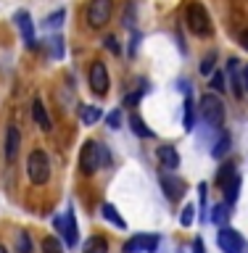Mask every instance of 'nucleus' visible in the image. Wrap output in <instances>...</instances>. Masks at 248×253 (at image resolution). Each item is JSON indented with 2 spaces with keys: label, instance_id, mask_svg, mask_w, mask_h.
<instances>
[{
  "label": "nucleus",
  "instance_id": "obj_23",
  "mask_svg": "<svg viewBox=\"0 0 248 253\" xmlns=\"http://www.w3.org/2000/svg\"><path fill=\"white\" fill-rule=\"evenodd\" d=\"M130 126H132V132L138 134V137H153V129H148L146 122H143L138 114H132V116H130Z\"/></svg>",
  "mask_w": 248,
  "mask_h": 253
},
{
  "label": "nucleus",
  "instance_id": "obj_26",
  "mask_svg": "<svg viewBox=\"0 0 248 253\" xmlns=\"http://www.w3.org/2000/svg\"><path fill=\"white\" fill-rule=\"evenodd\" d=\"M48 47H50V55H53V58H63V40H61L58 35L48 40Z\"/></svg>",
  "mask_w": 248,
  "mask_h": 253
},
{
  "label": "nucleus",
  "instance_id": "obj_21",
  "mask_svg": "<svg viewBox=\"0 0 248 253\" xmlns=\"http://www.w3.org/2000/svg\"><path fill=\"white\" fill-rule=\"evenodd\" d=\"M182 126H185V132L196 129V106H193V100H190V95L185 100V111H182Z\"/></svg>",
  "mask_w": 248,
  "mask_h": 253
},
{
  "label": "nucleus",
  "instance_id": "obj_5",
  "mask_svg": "<svg viewBox=\"0 0 248 253\" xmlns=\"http://www.w3.org/2000/svg\"><path fill=\"white\" fill-rule=\"evenodd\" d=\"M111 13H114V0H90L87 3V27L90 29H103L111 21Z\"/></svg>",
  "mask_w": 248,
  "mask_h": 253
},
{
  "label": "nucleus",
  "instance_id": "obj_31",
  "mask_svg": "<svg viewBox=\"0 0 248 253\" xmlns=\"http://www.w3.org/2000/svg\"><path fill=\"white\" fill-rule=\"evenodd\" d=\"M106 124L111 126V129H119V126H122V111H111V114L106 116Z\"/></svg>",
  "mask_w": 248,
  "mask_h": 253
},
{
  "label": "nucleus",
  "instance_id": "obj_25",
  "mask_svg": "<svg viewBox=\"0 0 248 253\" xmlns=\"http://www.w3.org/2000/svg\"><path fill=\"white\" fill-rule=\"evenodd\" d=\"M16 251L19 253H32V240H29V232H21L16 235Z\"/></svg>",
  "mask_w": 248,
  "mask_h": 253
},
{
  "label": "nucleus",
  "instance_id": "obj_13",
  "mask_svg": "<svg viewBox=\"0 0 248 253\" xmlns=\"http://www.w3.org/2000/svg\"><path fill=\"white\" fill-rule=\"evenodd\" d=\"M227 74H230V87H233V95L235 98H243V74H241V61L238 58H230L227 61Z\"/></svg>",
  "mask_w": 248,
  "mask_h": 253
},
{
  "label": "nucleus",
  "instance_id": "obj_33",
  "mask_svg": "<svg viewBox=\"0 0 248 253\" xmlns=\"http://www.w3.org/2000/svg\"><path fill=\"white\" fill-rule=\"evenodd\" d=\"M233 174H238V171L233 169V166H222V171H219V177H217V182H219V185H225V182H227L230 177H233Z\"/></svg>",
  "mask_w": 248,
  "mask_h": 253
},
{
  "label": "nucleus",
  "instance_id": "obj_37",
  "mask_svg": "<svg viewBox=\"0 0 248 253\" xmlns=\"http://www.w3.org/2000/svg\"><path fill=\"white\" fill-rule=\"evenodd\" d=\"M241 45L248 50V32H243V35H241Z\"/></svg>",
  "mask_w": 248,
  "mask_h": 253
},
{
  "label": "nucleus",
  "instance_id": "obj_17",
  "mask_svg": "<svg viewBox=\"0 0 248 253\" xmlns=\"http://www.w3.org/2000/svg\"><path fill=\"white\" fill-rule=\"evenodd\" d=\"M100 213H103V219L111 221L114 227L127 229V221H124V216H119V211H116V206H114V203H103V206H100Z\"/></svg>",
  "mask_w": 248,
  "mask_h": 253
},
{
  "label": "nucleus",
  "instance_id": "obj_32",
  "mask_svg": "<svg viewBox=\"0 0 248 253\" xmlns=\"http://www.w3.org/2000/svg\"><path fill=\"white\" fill-rule=\"evenodd\" d=\"M143 92H148V87H140L138 92H130V95L124 98V106H138L140 98H143Z\"/></svg>",
  "mask_w": 248,
  "mask_h": 253
},
{
  "label": "nucleus",
  "instance_id": "obj_10",
  "mask_svg": "<svg viewBox=\"0 0 248 253\" xmlns=\"http://www.w3.org/2000/svg\"><path fill=\"white\" fill-rule=\"evenodd\" d=\"M90 87L95 95H106L108 92V71L103 66V61H95L90 66Z\"/></svg>",
  "mask_w": 248,
  "mask_h": 253
},
{
  "label": "nucleus",
  "instance_id": "obj_6",
  "mask_svg": "<svg viewBox=\"0 0 248 253\" xmlns=\"http://www.w3.org/2000/svg\"><path fill=\"white\" fill-rule=\"evenodd\" d=\"M217 245H219L222 253H246V251H248L243 235L238 232V229L227 227V224L219 227V232H217Z\"/></svg>",
  "mask_w": 248,
  "mask_h": 253
},
{
  "label": "nucleus",
  "instance_id": "obj_38",
  "mask_svg": "<svg viewBox=\"0 0 248 253\" xmlns=\"http://www.w3.org/2000/svg\"><path fill=\"white\" fill-rule=\"evenodd\" d=\"M0 253H8V251H5V248H3V245H0Z\"/></svg>",
  "mask_w": 248,
  "mask_h": 253
},
{
  "label": "nucleus",
  "instance_id": "obj_35",
  "mask_svg": "<svg viewBox=\"0 0 248 253\" xmlns=\"http://www.w3.org/2000/svg\"><path fill=\"white\" fill-rule=\"evenodd\" d=\"M243 90L248 92V63L243 66Z\"/></svg>",
  "mask_w": 248,
  "mask_h": 253
},
{
  "label": "nucleus",
  "instance_id": "obj_24",
  "mask_svg": "<svg viewBox=\"0 0 248 253\" xmlns=\"http://www.w3.org/2000/svg\"><path fill=\"white\" fill-rule=\"evenodd\" d=\"M63 16H66V11H63V8H58V11H53V13L45 19V29H58L61 24H63Z\"/></svg>",
  "mask_w": 248,
  "mask_h": 253
},
{
  "label": "nucleus",
  "instance_id": "obj_9",
  "mask_svg": "<svg viewBox=\"0 0 248 253\" xmlns=\"http://www.w3.org/2000/svg\"><path fill=\"white\" fill-rule=\"evenodd\" d=\"M161 187H164V195L169 201H180L185 195V179H180L174 171H164L161 174Z\"/></svg>",
  "mask_w": 248,
  "mask_h": 253
},
{
  "label": "nucleus",
  "instance_id": "obj_15",
  "mask_svg": "<svg viewBox=\"0 0 248 253\" xmlns=\"http://www.w3.org/2000/svg\"><path fill=\"white\" fill-rule=\"evenodd\" d=\"M158 161H161V166L166 171H174L180 166V156H177V150H174L172 145H161L158 148Z\"/></svg>",
  "mask_w": 248,
  "mask_h": 253
},
{
  "label": "nucleus",
  "instance_id": "obj_1",
  "mask_svg": "<svg viewBox=\"0 0 248 253\" xmlns=\"http://www.w3.org/2000/svg\"><path fill=\"white\" fill-rule=\"evenodd\" d=\"M103 164H108L106 145H100V142H95V140H87L82 145V153H79V169L90 177V174H95Z\"/></svg>",
  "mask_w": 248,
  "mask_h": 253
},
{
  "label": "nucleus",
  "instance_id": "obj_20",
  "mask_svg": "<svg viewBox=\"0 0 248 253\" xmlns=\"http://www.w3.org/2000/svg\"><path fill=\"white\" fill-rule=\"evenodd\" d=\"M82 253H108V240L103 235H95L85 243V251Z\"/></svg>",
  "mask_w": 248,
  "mask_h": 253
},
{
  "label": "nucleus",
  "instance_id": "obj_30",
  "mask_svg": "<svg viewBox=\"0 0 248 253\" xmlns=\"http://www.w3.org/2000/svg\"><path fill=\"white\" fill-rule=\"evenodd\" d=\"M214 58H217V55H214V53H209V55H206V58H203V63H201V74H203V77L214 74Z\"/></svg>",
  "mask_w": 248,
  "mask_h": 253
},
{
  "label": "nucleus",
  "instance_id": "obj_7",
  "mask_svg": "<svg viewBox=\"0 0 248 253\" xmlns=\"http://www.w3.org/2000/svg\"><path fill=\"white\" fill-rule=\"evenodd\" d=\"M55 229L63 235V240H66L69 248H74L79 243V229H77V219H74V211H66L63 216H55Z\"/></svg>",
  "mask_w": 248,
  "mask_h": 253
},
{
  "label": "nucleus",
  "instance_id": "obj_2",
  "mask_svg": "<svg viewBox=\"0 0 248 253\" xmlns=\"http://www.w3.org/2000/svg\"><path fill=\"white\" fill-rule=\"evenodd\" d=\"M185 24H188V29L193 32L196 37H209V35H211L209 11H206L201 3H190V5L185 8Z\"/></svg>",
  "mask_w": 248,
  "mask_h": 253
},
{
  "label": "nucleus",
  "instance_id": "obj_29",
  "mask_svg": "<svg viewBox=\"0 0 248 253\" xmlns=\"http://www.w3.org/2000/svg\"><path fill=\"white\" fill-rule=\"evenodd\" d=\"M193 221H196V209L188 203L185 209H182V213H180V224H182V227H190Z\"/></svg>",
  "mask_w": 248,
  "mask_h": 253
},
{
  "label": "nucleus",
  "instance_id": "obj_28",
  "mask_svg": "<svg viewBox=\"0 0 248 253\" xmlns=\"http://www.w3.org/2000/svg\"><path fill=\"white\" fill-rule=\"evenodd\" d=\"M227 84H225V74L222 71H214L211 74V92H225Z\"/></svg>",
  "mask_w": 248,
  "mask_h": 253
},
{
  "label": "nucleus",
  "instance_id": "obj_34",
  "mask_svg": "<svg viewBox=\"0 0 248 253\" xmlns=\"http://www.w3.org/2000/svg\"><path fill=\"white\" fill-rule=\"evenodd\" d=\"M106 47H108V50L111 53H114V55H122V47H119V42H116V37H106Z\"/></svg>",
  "mask_w": 248,
  "mask_h": 253
},
{
  "label": "nucleus",
  "instance_id": "obj_11",
  "mask_svg": "<svg viewBox=\"0 0 248 253\" xmlns=\"http://www.w3.org/2000/svg\"><path fill=\"white\" fill-rule=\"evenodd\" d=\"M13 21H16V27H19V32H21V37H24V42H27V47H37V40H35V24H32L29 11H16Z\"/></svg>",
  "mask_w": 248,
  "mask_h": 253
},
{
  "label": "nucleus",
  "instance_id": "obj_12",
  "mask_svg": "<svg viewBox=\"0 0 248 253\" xmlns=\"http://www.w3.org/2000/svg\"><path fill=\"white\" fill-rule=\"evenodd\" d=\"M19 148H21V132H19V126H16V124H11V126H8V132H5V161L8 164L16 161Z\"/></svg>",
  "mask_w": 248,
  "mask_h": 253
},
{
  "label": "nucleus",
  "instance_id": "obj_4",
  "mask_svg": "<svg viewBox=\"0 0 248 253\" xmlns=\"http://www.w3.org/2000/svg\"><path fill=\"white\" fill-rule=\"evenodd\" d=\"M201 116L209 126H214V129H219V126L225 124V103L217 98V92H206L201 98Z\"/></svg>",
  "mask_w": 248,
  "mask_h": 253
},
{
  "label": "nucleus",
  "instance_id": "obj_8",
  "mask_svg": "<svg viewBox=\"0 0 248 253\" xmlns=\"http://www.w3.org/2000/svg\"><path fill=\"white\" fill-rule=\"evenodd\" d=\"M158 237L156 235H135L124 243V253H156Z\"/></svg>",
  "mask_w": 248,
  "mask_h": 253
},
{
  "label": "nucleus",
  "instance_id": "obj_22",
  "mask_svg": "<svg viewBox=\"0 0 248 253\" xmlns=\"http://www.w3.org/2000/svg\"><path fill=\"white\" fill-rule=\"evenodd\" d=\"M238 193H241V177H238V174H233V177L225 182V198H227L230 206L238 201Z\"/></svg>",
  "mask_w": 248,
  "mask_h": 253
},
{
  "label": "nucleus",
  "instance_id": "obj_16",
  "mask_svg": "<svg viewBox=\"0 0 248 253\" xmlns=\"http://www.w3.org/2000/svg\"><path fill=\"white\" fill-rule=\"evenodd\" d=\"M230 213H233V211H230V203L225 201V203H217V206H214L211 213H209L206 219H209L211 224H217V227H225L227 221H230Z\"/></svg>",
  "mask_w": 248,
  "mask_h": 253
},
{
  "label": "nucleus",
  "instance_id": "obj_19",
  "mask_svg": "<svg viewBox=\"0 0 248 253\" xmlns=\"http://www.w3.org/2000/svg\"><path fill=\"white\" fill-rule=\"evenodd\" d=\"M100 116H103V111H100L98 106H87V103H82V106H79V119H82L85 126H93Z\"/></svg>",
  "mask_w": 248,
  "mask_h": 253
},
{
  "label": "nucleus",
  "instance_id": "obj_18",
  "mask_svg": "<svg viewBox=\"0 0 248 253\" xmlns=\"http://www.w3.org/2000/svg\"><path fill=\"white\" fill-rule=\"evenodd\" d=\"M230 148H233V140H230V134H227V132H222V134H219V140L214 142V148H211V158L222 161V158L230 153Z\"/></svg>",
  "mask_w": 248,
  "mask_h": 253
},
{
  "label": "nucleus",
  "instance_id": "obj_36",
  "mask_svg": "<svg viewBox=\"0 0 248 253\" xmlns=\"http://www.w3.org/2000/svg\"><path fill=\"white\" fill-rule=\"evenodd\" d=\"M193 253H203V243H201V240L193 243Z\"/></svg>",
  "mask_w": 248,
  "mask_h": 253
},
{
  "label": "nucleus",
  "instance_id": "obj_27",
  "mask_svg": "<svg viewBox=\"0 0 248 253\" xmlns=\"http://www.w3.org/2000/svg\"><path fill=\"white\" fill-rule=\"evenodd\" d=\"M43 253H63L58 237H45L43 240Z\"/></svg>",
  "mask_w": 248,
  "mask_h": 253
},
{
  "label": "nucleus",
  "instance_id": "obj_3",
  "mask_svg": "<svg viewBox=\"0 0 248 253\" xmlns=\"http://www.w3.org/2000/svg\"><path fill=\"white\" fill-rule=\"evenodd\" d=\"M27 177L32 185H45L50 179V161H48V153L45 150H32L29 158H27Z\"/></svg>",
  "mask_w": 248,
  "mask_h": 253
},
{
  "label": "nucleus",
  "instance_id": "obj_14",
  "mask_svg": "<svg viewBox=\"0 0 248 253\" xmlns=\"http://www.w3.org/2000/svg\"><path fill=\"white\" fill-rule=\"evenodd\" d=\"M32 119H35V124L43 132H50L53 129V122H50V116H48V111H45V103L40 100V98L32 100Z\"/></svg>",
  "mask_w": 248,
  "mask_h": 253
}]
</instances>
